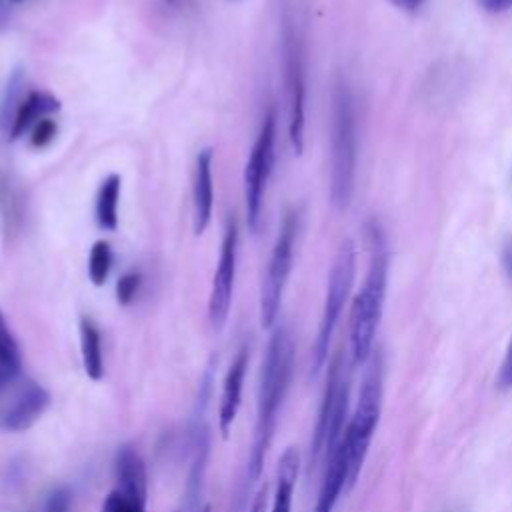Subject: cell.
Listing matches in <instances>:
<instances>
[{"label": "cell", "instance_id": "obj_30", "mask_svg": "<svg viewBox=\"0 0 512 512\" xmlns=\"http://www.w3.org/2000/svg\"><path fill=\"white\" fill-rule=\"evenodd\" d=\"M502 266L508 280L512 282V236H508L502 244Z\"/></svg>", "mask_w": 512, "mask_h": 512}, {"label": "cell", "instance_id": "obj_21", "mask_svg": "<svg viewBox=\"0 0 512 512\" xmlns=\"http://www.w3.org/2000/svg\"><path fill=\"white\" fill-rule=\"evenodd\" d=\"M112 268V248L106 240H96L88 254V278L94 286H102L108 280Z\"/></svg>", "mask_w": 512, "mask_h": 512}, {"label": "cell", "instance_id": "obj_1", "mask_svg": "<svg viewBox=\"0 0 512 512\" xmlns=\"http://www.w3.org/2000/svg\"><path fill=\"white\" fill-rule=\"evenodd\" d=\"M294 368V340L292 332L286 324H278L268 340L260 380H258V400H256V422H254V436L250 454L244 466V474L238 482L236 496L228 512H244L246 502L250 498L252 486L258 482L268 448L274 438V430L278 424V414L284 404V398L290 388Z\"/></svg>", "mask_w": 512, "mask_h": 512}, {"label": "cell", "instance_id": "obj_10", "mask_svg": "<svg viewBox=\"0 0 512 512\" xmlns=\"http://www.w3.org/2000/svg\"><path fill=\"white\" fill-rule=\"evenodd\" d=\"M48 390L28 376H18L0 402V430L24 432L48 408Z\"/></svg>", "mask_w": 512, "mask_h": 512}, {"label": "cell", "instance_id": "obj_7", "mask_svg": "<svg viewBox=\"0 0 512 512\" xmlns=\"http://www.w3.org/2000/svg\"><path fill=\"white\" fill-rule=\"evenodd\" d=\"M298 224L300 216L296 208L286 210L276 242L272 246L268 266L262 278L260 286V324L264 328H272L276 324L280 304H282V294L292 270V260H294V246H296V236H298Z\"/></svg>", "mask_w": 512, "mask_h": 512}, {"label": "cell", "instance_id": "obj_5", "mask_svg": "<svg viewBox=\"0 0 512 512\" xmlns=\"http://www.w3.org/2000/svg\"><path fill=\"white\" fill-rule=\"evenodd\" d=\"M280 38L282 72L288 98V138L294 154L300 156L304 152L306 128V56L298 20L288 6L282 12Z\"/></svg>", "mask_w": 512, "mask_h": 512}, {"label": "cell", "instance_id": "obj_3", "mask_svg": "<svg viewBox=\"0 0 512 512\" xmlns=\"http://www.w3.org/2000/svg\"><path fill=\"white\" fill-rule=\"evenodd\" d=\"M358 164V116L350 84L338 76L330 104V202L346 210L354 196Z\"/></svg>", "mask_w": 512, "mask_h": 512}, {"label": "cell", "instance_id": "obj_26", "mask_svg": "<svg viewBox=\"0 0 512 512\" xmlns=\"http://www.w3.org/2000/svg\"><path fill=\"white\" fill-rule=\"evenodd\" d=\"M70 500L72 498H70L68 488L58 486L48 494V498L44 502V512H68L70 510Z\"/></svg>", "mask_w": 512, "mask_h": 512}, {"label": "cell", "instance_id": "obj_35", "mask_svg": "<svg viewBox=\"0 0 512 512\" xmlns=\"http://www.w3.org/2000/svg\"><path fill=\"white\" fill-rule=\"evenodd\" d=\"M166 2H174V0H166Z\"/></svg>", "mask_w": 512, "mask_h": 512}, {"label": "cell", "instance_id": "obj_29", "mask_svg": "<svg viewBox=\"0 0 512 512\" xmlns=\"http://www.w3.org/2000/svg\"><path fill=\"white\" fill-rule=\"evenodd\" d=\"M20 374H22V372H20ZM20 374L12 372L10 368H6V366L0 362V402H2V398L6 396V392L10 390L12 382H14V380H16Z\"/></svg>", "mask_w": 512, "mask_h": 512}, {"label": "cell", "instance_id": "obj_28", "mask_svg": "<svg viewBox=\"0 0 512 512\" xmlns=\"http://www.w3.org/2000/svg\"><path fill=\"white\" fill-rule=\"evenodd\" d=\"M476 2L488 14H502L512 8V0H476Z\"/></svg>", "mask_w": 512, "mask_h": 512}, {"label": "cell", "instance_id": "obj_8", "mask_svg": "<svg viewBox=\"0 0 512 512\" xmlns=\"http://www.w3.org/2000/svg\"><path fill=\"white\" fill-rule=\"evenodd\" d=\"M274 142H276V110L270 106L260 124L258 136L252 144L250 156L244 166V200H246V224L252 232H258L262 220V206L266 184L274 166Z\"/></svg>", "mask_w": 512, "mask_h": 512}, {"label": "cell", "instance_id": "obj_17", "mask_svg": "<svg viewBox=\"0 0 512 512\" xmlns=\"http://www.w3.org/2000/svg\"><path fill=\"white\" fill-rule=\"evenodd\" d=\"M26 202L18 182L0 170V220L6 236H16L24 224Z\"/></svg>", "mask_w": 512, "mask_h": 512}, {"label": "cell", "instance_id": "obj_19", "mask_svg": "<svg viewBox=\"0 0 512 512\" xmlns=\"http://www.w3.org/2000/svg\"><path fill=\"white\" fill-rule=\"evenodd\" d=\"M80 352L82 366L88 378L100 380L104 374V356H102V338L96 322L90 316H80Z\"/></svg>", "mask_w": 512, "mask_h": 512}, {"label": "cell", "instance_id": "obj_24", "mask_svg": "<svg viewBox=\"0 0 512 512\" xmlns=\"http://www.w3.org/2000/svg\"><path fill=\"white\" fill-rule=\"evenodd\" d=\"M102 512H146V504L126 496L116 488L104 498Z\"/></svg>", "mask_w": 512, "mask_h": 512}, {"label": "cell", "instance_id": "obj_34", "mask_svg": "<svg viewBox=\"0 0 512 512\" xmlns=\"http://www.w3.org/2000/svg\"><path fill=\"white\" fill-rule=\"evenodd\" d=\"M10 2H14V4H18V2H22V0H10Z\"/></svg>", "mask_w": 512, "mask_h": 512}, {"label": "cell", "instance_id": "obj_23", "mask_svg": "<svg viewBox=\"0 0 512 512\" xmlns=\"http://www.w3.org/2000/svg\"><path fill=\"white\" fill-rule=\"evenodd\" d=\"M140 286H142V274L138 270L124 272L116 282V300H118V304L128 306L136 298Z\"/></svg>", "mask_w": 512, "mask_h": 512}, {"label": "cell", "instance_id": "obj_11", "mask_svg": "<svg viewBox=\"0 0 512 512\" xmlns=\"http://www.w3.org/2000/svg\"><path fill=\"white\" fill-rule=\"evenodd\" d=\"M348 374L346 368V356L342 350H338L328 366L326 372V386H324V394H322V402L318 408V416H316V424H314V432H312V440H310V466H314L320 458V454L324 452V444H326V434H328V422H330V412L334 406V398L338 394L340 382L342 378Z\"/></svg>", "mask_w": 512, "mask_h": 512}, {"label": "cell", "instance_id": "obj_32", "mask_svg": "<svg viewBox=\"0 0 512 512\" xmlns=\"http://www.w3.org/2000/svg\"><path fill=\"white\" fill-rule=\"evenodd\" d=\"M266 508V484L258 490V494L254 496V502H252V508L250 512H264Z\"/></svg>", "mask_w": 512, "mask_h": 512}, {"label": "cell", "instance_id": "obj_13", "mask_svg": "<svg viewBox=\"0 0 512 512\" xmlns=\"http://www.w3.org/2000/svg\"><path fill=\"white\" fill-rule=\"evenodd\" d=\"M246 370H248V348L244 346L238 350L236 358L228 366V372H226L224 384H222V396H220V406H218V428L224 438L228 436V432L236 420V414L240 410Z\"/></svg>", "mask_w": 512, "mask_h": 512}, {"label": "cell", "instance_id": "obj_15", "mask_svg": "<svg viewBox=\"0 0 512 512\" xmlns=\"http://www.w3.org/2000/svg\"><path fill=\"white\" fill-rule=\"evenodd\" d=\"M58 110H60V100L54 94H50L46 90L28 92L20 100V104L14 112V118L8 126L10 140H18L28 130H32V126L36 122H40L42 118H48L52 112H58Z\"/></svg>", "mask_w": 512, "mask_h": 512}, {"label": "cell", "instance_id": "obj_9", "mask_svg": "<svg viewBox=\"0 0 512 512\" xmlns=\"http://www.w3.org/2000/svg\"><path fill=\"white\" fill-rule=\"evenodd\" d=\"M236 258H238V224L230 218L224 230L216 270L212 276L210 298H208V318L214 330H222L228 320L236 278Z\"/></svg>", "mask_w": 512, "mask_h": 512}, {"label": "cell", "instance_id": "obj_27", "mask_svg": "<svg viewBox=\"0 0 512 512\" xmlns=\"http://www.w3.org/2000/svg\"><path fill=\"white\" fill-rule=\"evenodd\" d=\"M496 386L500 390H510L512 388V338H510V342L506 346L504 360H502L498 376H496Z\"/></svg>", "mask_w": 512, "mask_h": 512}, {"label": "cell", "instance_id": "obj_16", "mask_svg": "<svg viewBox=\"0 0 512 512\" xmlns=\"http://www.w3.org/2000/svg\"><path fill=\"white\" fill-rule=\"evenodd\" d=\"M348 486V464H346V452L340 444L326 456V470L324 478L318 490V498L312 512H332L340 494Z\"/></svg>", "mask_w": 512, "mask_h": 512}, {"label": "cell", "instance_id": "obj_33", "mask_svg": "<svg viewBox=\"0 0 512 512\" xmlns=\"http://www.w3.org/2000/svg\"><path fill=\"white\" fill-rule=\"evenodd\" d=\"M10 22V0H0V30Z\"/></svg>", "mask_w": 512, "mask_h": 512}, {"label": "cell", "instance_id": "obj_31", "mask_svg": "<svg viewBox=\"0 0 512 512\" xmlns=\"http://www.w3.org/2000/svg\"><path fill=\"white\" fill-rule=\"evenodd\" d=\"M396 8H400V10H406V12H416L418 8H422L424 6V2L426 0H390Z\"/></svg>", "mask_w": 512, "mask_h": 512}, {"label": "cell", "instance_id": "obj_12", "mask_svg": "<svg viewBox=\"0 0 512 512\" xmlns=\"http://www.w3.org/2000/svg\"><path fill=\"white\" fill-rule=\"evenodd\" d=\"M214 150L202 148L196 154L194 164V184H192V206H194V234H202L212 218L214 208Z\"/></svg>", "mask_w": 512, "mask_h": 512}, {"label": "cell", "instance_id": "obj_25", "mask_svg": "<svg viewBox=\"0 0 512 512\" xmlns=\"http://www.w3.org/2000/svg\"><path fill=\"white\" fill-rule=\"evenodd\" d=\"M58 134V124L52 120V118H42L40 122H36L32 126V132H30V144L34 148H44L48 146Z\"/></svg>", "mask_w": 512, "mask_h": 512}, {"label": "cell", "instance_id": "obj_6", "mask_svg": "<svg viewBox=\"0 0 512 512\" xmlns=\"http://www.w3.org/2000/svg\"><path fill=\"white\" fill-rule=\"evenodd\" d=\"M354 272H356V248H354L352 240H344L338 246L332 266H330V272H328L324 310H322L318 332H316V338L312 344V374H316L328 358L334 328H336L340 314L346 306V300L350 296Z\"/></svg>", "mask_w": 512, "mask_h": 512}, {"label": "cell", "instance_id": "obj_18", "mask_svg": "<svg viewBox=\"0 0 512 512\" xmlns=\"http://www.w3.org/2000/svg\"><path fill=\"white\" fill-rule=\"evenodd\" d=\"M298 472H300V452L296 446H288L278 460L276 490H274L270 512H290L292 510V496H294Z\"/></svg>", "mask_w": 512, "mask_h": 512}, {"label": "cell", "instance_id": "obj_22", "mask_svg": "<svg viewBox=\"0 0 512 512\" xmlns=\"http://www.w3.org/2000/svg\"><path fill=\"white\" fill-rule=\"evenodd\" d=\"M0 362L16 374L22 372V352L2 310H0Z\"/></svg>", "mask_w": 512, "mask_h": 512}, {"label": "cell", "instance_id": "obj_20", "mask_svg": "<svg viewBox=\"0 0 512 512\" xmlns=\"http://www.w3.org/2000/svg\"><path fill=\"white\" fill-rule=\"evenodd\" d=\"M122 178L118 174H108L96 194V224L106 232L118 228V202H120Z\"/></svg>", "mask_w": 512, "mask_h": 512}, {"label": "cell", "instance_id": "obj_4", "mask_svg": "<svg viewBox=\"0 0 512 512\" xmlns=\"http://www.w3.org/2000/svg\"><path fill=\"white\" fill-rule=\"evenodd\" d=\"M364 376L358 390L356 408L352 412V418L346 424L342 446L346 452V464H348V486L350 490L356 484V478L362 470L364 458L368 454L370 442L374 438L380 412H382V394H384V360L380 348H374L368 360L364 362Z\"/></svg>", "mask_w": 512, "mask_h": 512}, {"label": "cell", "instance_id": "obj_14", "mask_svg": "<svg viewBox=\"0 0 512 512\" xmlns=\"http://www.w3.org/2000/svg\"><path fill=\"white\" fill-rule=\"evenodd\" d=\"M114 470H116L118 490L130 498L146 504V494H148L146 466L134 446L124 444L118 448L116 460H114Z\"/></svg>", "mask_w": 512, "mask_h": 512}, {"label": "cell", "instance_id": "obj_2", "mask_svg": "<svg viewBox=\"0 0 512 512\" xmlns=\"http://www.w3.org/2000/svg\"><path fill=\"white\" fill-rule=\"evenodd\" d=\"M370 236V266L364 276V282L354 296L350 310V334H348V354L350 366H362L374 350V338L380 326L388 272H390V254L386 236L378 222L368 226Z\"/></svg>", "mask_w": 512, "mask_h": 512}]
</instances>
